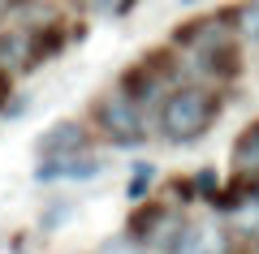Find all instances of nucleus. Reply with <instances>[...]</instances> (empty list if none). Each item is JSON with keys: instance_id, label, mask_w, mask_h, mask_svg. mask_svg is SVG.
I'll use <instances>...</instances> for the list:
<instances>
[{"instance_id": "nucleus-3", "label": "nucleus", "mask_w": 259, "mask_h": 254, "mask_svg": "<svg viewBox=\"0 0 259 254\" xmlns=\"http://www.w3.org/2000/svg\"><path fill=\"white\" fill-rule=\"evenodd\" d=\"M186 228V216L177 207H168V202H134V216H130L125 224V237H134V241L143 245V250L151 254H164L168 245L177 241V233Z\"/></svg>"}, {"instance_id": "nucleus-7", "label": "nucleus", "mask_w": 259, "mask_h": 254, "mask_svg": "<svg viewBox=\"0 0 259 254\" xmlns=\"http://www.w3.org/2000/svg\"><path fill=\"white\" fill-rule=\"evenodd\" d=\"M39 56H35V35L26 30H9L0 35V69L5 73H18V69H30Z\"/></svg>"}, {"instance_id": "nucleus-13", "label": "nucleus", "mask_w": 259, "mask_h": 254, "mask_svg": "<svg viewBox=\"0 0 259 254\" xmlns=\"http://www.w3.org/2000/svg\"><path fill=\"white\" fill-rule=\"evenodd\" d=\"M95 254H151V250H143L134 237H125V233H117V237H108V241L100 245Z\"/></svg>"}, {"instance_id": "nucleus-5", "label": "nucleus", "mask_w": 259, "mask_h": 254, "mask_svg": "<svg viewBox=\"0 0 259 254\" xmlns=\"http://www.w3.org/2000/svg\"><path fill=\"white\" fill-rule=\"evenodd\" d=\"M173 43L177 47H186V52H194V56H203V52H212V47H221V43H233V18H199V22H190V26H182L173 35Z\"/></svg>"}, {"instance_id": "nucleus-4", "label": "nucleus", "mask_w": 259, "mask_h": 254, "mask_svg": "<svg viewBox=\"0 0 259 254\" xmlns=\"http://www.w3.org/2000/svg\"><path fill=\"white\" fill-rule=\"evenodd\" d=\"M104 173V160L91 151L82 155H65V160H39L35 164V181L52 185V181H95Z\"/></svg>"}, {"instance_id": "nucleus-14", "label": "nucleus", "mask_w": 259, "mask_h": 254, "mask_svg": "<svg viewBox=\"0 0 259 254\" xmlns=\"http://www.w3.org/2000/svg\"><path fill=\"white\" fill-rule=\"evenodd\" d=\"M134 9V0H95V13L100 18H125Z\"/></svg>"}, {"instance_id": "nucleus-9", "label": "nucleus", "mask_w": 259, "mask_h": 254, "mask_svg": "<svg viewBox=\"0 0 259 254\" xmlns=\"http://www.w3.org/2000/svg\"><path fill=\"white\" fill-rule=\"evenodd\" d=\"M151 185H156V164H134L130 168V181H125V198L130 202H147Z\"/></svg>"}, {"instance_id": "nucleus-2", "label": "nucleus", "mask_w": 259, "mask_h": 254, "mask_svg": "<svg viewBox=\"0 0 259 254\" xmlns=\"http://www.w3.org/2000/svg\"><path fill=\"white\" fill-rule=\"evenodd\" d=\"M91 121H95V129H100L112 146H139V142H147V108L134 104L121 86H112V91H104L100 99H95Z\"/></svg>"}, {"instance_id": "nucleus-16", "label": "nucleus", "mask_w": 259, "mask_h": 254, "mask_svg": "<svg viewBox=\"0 0 259 254\" xmlns=\"http://www.w3.org/2000/svg\"><path fill=\"white\" fill-rule=\"evenodd\" d=\"M9 86H13V82H9V73H5V69H0V104H5V99H9Z\"/></svg>"}, {"instance_id": "nucleus-10", "label": "nucleus", "mask_w": 259, "mask_h": 254, "mask_svg": "<svg viewBox=\"0 0 259 254\" xmlns=\"http://www.w3.org/2000/svg\"><path fill=\"white\" fill-rule=\"evenodd\" d=\"M69 216H74V202H48L44 211H39V233H56V228L69 224Z\"/></svg>"}, {"instance_id": "nucleus-12", "label": "nucleus", "mask_w": 259, "mask_h": 254, "mask_svg": "<svg viewBox=\"0 0 259 254\" xmlns=\"http://www.w3.org/2000/svg\"><path fill=\"white\" fill-rule=\"evenodd\" d=\"M233 26L246 39H259V0H246L242 9H233Z\"/></svg>"}, {"instance_id": "nucleus-15", "label": "nucleus", "mask_w": 259, "mask_h": 254, "mask_svg": "<svg viewBox=\"0 0 259 254\" xmlns=\"http://www.w3.org/2000/svg\"><path fill=\"white\" fill-rule=\"evenodd\" d=\"M26 108H30V95H13V99L0 104V117H5V121H18V117H26Z\"/></svg>"}, {"instance_id": "nucleus-17", "label": "nucleus", "mask_w": 259, "mask_h": 254, "mask_svg": "<svg viewBox=\"0 0 259 254\" xmlns=\"http://www.w3.org/2000/svg\"><path fill=\"white\" fill-rule=\"evenodd\" d=\"M255 254H259V237H255Z\"/></svg>"}, {"instance_id": "nucleus-8", "label": "nucleus", "mask_w": 259, "mask_h": 254, "mask_svg": "<svg viewBox=\"0 0 259 254\" xmlns=\"http://www.w3.org/2000/svg\"><path fill=\"white\" fill-rule=\"evenodd\" d=\"M233 168H238V177H259V121L238 134V142H233Z\"/></svg>"}, {"instance_id": "nucleus-6", "label": "nucleus", "mask_w": 259, "mask_h": 254, "mask_svg": "<svg viewBox=\"0 0 259 254\" xmlns=\"http://www.w3.org/2000/svg\"><path fill=\"white\" fill-rule=\"evenodd\" d=\"M82 151H87V125L82 121H56L35 142L39 160H65V155H82Z\"/></svg>"}, {"instance_id": "nucleus-1", "label": "nucleus", "mask_w": 259, "mask_h": 254, "mask_svg": "<svg viewBox=\"0 0 259 254\" xmlns=\"http://www.w3.org/2000/svg\"><path fill=\"white\" fill-rule=\"evenodd\" d=\"M221 121V95L212 86H173V91L160 99V112H156V125H160V138L164 142H199L207 129Z\"/></svg>"}, {"instance_id": "nucleus-11", "label": "nucleus", "mask_w": 259, "mask_h": 254, "mask_svg": "<svg viewBox=\"0 0 259 254\" xmlns=\"http://www.w3.org/2000/svg\"><path fill=\"white\" fill-rule=\"evenodd\" d=\"M190 185H194V198L216 202V194H221V173H216V168H199V173L190 177Z\"/></svg>"}]
</instances>
